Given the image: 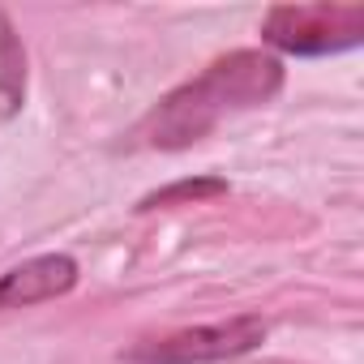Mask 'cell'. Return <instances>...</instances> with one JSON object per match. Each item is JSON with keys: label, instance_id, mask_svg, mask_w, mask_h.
<instances>
[{"label": "cell", "instance_id": "1", "mask_svg": "<svg viewBox=\"0 0 364 364\" xmlns=\"http://www.w3.org/2000/svg\"><path fill=\"white\" fill-rule=\"evenodd\" d=\"M283 90V60L270 52H228L206 65L185 86L167 90L133 129V146L150 150H185L202 141L219 120L262 107Z\"/></svg>", "mask_w": 364, "mask_h": 364}, {"label": "cell", "instance_id": "2", "mask_svg": "<svg viewBox=\"0 0 364 364\" xmlns=\"http://www.w3.org/2000/svg\"><path fill=\"white\" fill-rule=\"evenodd\" d=\"M262 39L287 56H334L364 39V5H279L266 14Z\"/></svg>", "mask_w": 364, "mask_h": 364}, {"label": "cell", "instance_id": "3", "mask_svg": "<svg viewBox=\"0 0 364 364\" xmlns=\"http://www.w3.org/2000/svg\"><path fill=\"white\" fill-rule=\"evenodd\" d=\"M262 338H266V321L245 313V317H228L210 326H189L163 338H141L124 351V360L129 364H219V360H236L253 351Z\"/></svg>", "mask_w": 364, "mask_h": 364}, {"label": "cell", "instance_id": "4", "mask_svg": "<svg viewBox=\"0 0 364 364\" xmlns=\"http://www.w3.org/2000/svg\"><path fill=\"white\" fill-rule=\"evenodd\" d=\"M77 287V262L69 253H43L0 274V313L5 309H35Z\"/></svg>", "mask_w": 364, "mask_h": 364}, {"label": "cell", "instance_id": "5", "mask_svg": "<svg viewBox=\"0 0 364 364\" xmlns=\"http://www.w3.org/2000/svg\"><path fill=\"white\" fill-rule=\"evenodd\" d=\"M228 193V180L219 176H198V180H176L167 189H154L150 198H141L137 210H159V206H180V202H206V198H219Z\"/></svg>", "mask_w": 364, "mask_h": 364}]
</instances>
